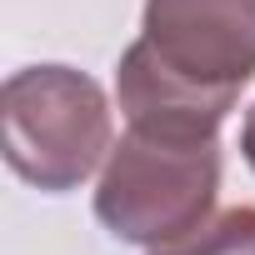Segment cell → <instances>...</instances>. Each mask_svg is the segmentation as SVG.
<instances>
[{
	"label": "cell",
	"instance_id": "3",
	"mask_svg": "<svg viewBox=\"0 0 255 255\" xmlns=\"http://www.w3.org/2000/svg\"><path fill=\"white\" fill-rule=\"evenodd\" d=\"M135 45L180 85L235 105L255 80V0H145Z\"/></svg>",
	"mask_w": 255,
	"mask_h": 255
},
{
	"label": "cell",
	"instance_id": "1",
	"mask_svg": "<svg viewBox=\"0 0 255 255\" xmlns=\"http://www.w3.org/2000/svg\"><path fill=\"white\" fill-rule=\"evenodd\" d=\"M5 165L45 190H80L115 150V120L105 90L75 65H25L0 85Z\"/></svg>",
	"mask_w": 255,
	"mask_h": 255
},
{
	"label": "cell",
	"instance_id": "2",
	"mask_svg": "<svg viewBox=\"0 0 255 255\" xmlns=\"http://www.w3.org/2000/svg\"><path fill=\"white\" fill-rule=\"evenodd\" d=\"M220 195V145L145 135L125 125L95 185V220L125 245H165L215 215Z\"/></svg>",
	"mask_w": 255,
	"mask_h": 255
},
{
	"label": "cell",
	"instance_id": "4",
	"mask_svg": "<svg viewBox=\"0 0 255 255\" xmlns=\"http://www.w3.org/2000/svg\"><path fill=\"white\" fill-rule=\"evenodd\" d=\"M150 255H255V205H230L195 230L155 245Z\"/></svg>",
	"mask_w": 255,
	"mask_h": 255
},
{
	"label": "cell",
	"instance_id": "5",
	"mask_svg": "<svg viewBox=\"0 0 255 255\" xmlns=\"http://www.w3.org/2000/svg\"><path fill=\"white\" fill-rule=\"evenodd\" d=\"M240 155H245V165L255 170V105L245 110V125H240Z\"/></svg>",
	"mask_w": 255,
	"mask_h": 255
}]
</instances>
